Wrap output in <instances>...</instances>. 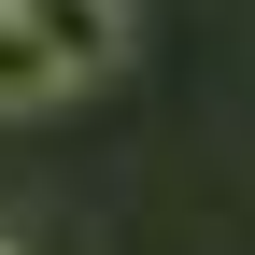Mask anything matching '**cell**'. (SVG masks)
I'll use <instances>...</instances> for the list:
<instances>
[{
  "instance_id": "cell-1",
  "label": "cell",
  "mask_w": 255,
  "mask_h": 255,
  "mask_svg": "<svg viewBox=\"0 0 255 255\" xmlns=\"http://www.w3.org/2000/svg\"><path fill=\"white\" fill-rule=\"evenodd\" d=\"M57 100H85V57L57 43L28 0H0V128L14 114H57Z\"/></svg>"
},
{
  "instance_id": "cell-2",
  "label": "cell",
  "mask_w": 255,
  "mask_h": 255,
  "mask_svg": "<svg viewBox=\"0 0 255 255\" xmlns=\"http://www.w3.org/2000/svg\"><path fill=\"white\" fill-rule=\"evenodd\" d=\"M28 14L85 57V85H100V71H128V0H28Z\"/></svg>"
},
{
  "instance_id": "cell-3",
  "label": "cell",
  "mask_w": 255,
  "mask_h": 255,
  "mask_svg": "<svg viewBox=\"0 0 255 255\" xmlns=\"http://www.w3.org/2000/svg\"><path fill=\"white\" fill-rule=\"evenodd\" d=\"M0 255H14V241H0Z\"/></svg>"
}]
</instances>
